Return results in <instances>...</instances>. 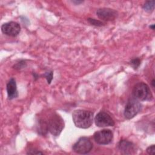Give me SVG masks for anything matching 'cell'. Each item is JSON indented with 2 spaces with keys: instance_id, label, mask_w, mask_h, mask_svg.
Listing matches in <instances>:
<instances>
[{
  "instance_id": "5",
  "label": "cell",
  "mask_w": 155,
  "mask_h": 155,
  "mask_svg": "<svg viewBox=\"0 0 155 155\" xmlns=\"http://www.w3.org/2000/svg\"><path fill=\"white\" fill-rule=\"evenodd\" d=\"M93 148V143L87 137H81L73 145L72 149L76 153L86 154L91 151Z\"/></svg>"
},
{
  "instance_id": "7",
  "label": "cell",
  "mask_w": 155,
  "mask_h": 155,
  "mask_svg": "<svg viewBox=\"0 0 155 155\" xmlns=\"http://www.w3.org/2000/svg\"><path fill=\"white\" fill-rule=\"evenodd\" d=\"M94 122L98 127H113L114 125V121L113 118L107 113L104 111L99 112L94 117Z\"/></svg>"
},
{
  "instance_id": "2",
  "label": "cell",
  "mask_w": 155,
  "mask_h": 155,
  "mask_svg": "<svg viewBox=\"0 0 155 155\" xmlns=\"http://www.w3.org/2000/svg\"><path fill=\"white\" fill-rule=\"evenodd\" d=\"M48 131L53 136H58L64 128L63 119L59 114L54 113L52 114L47 121Z\"/></svg>"
},
{
  "instance_id": "6",
  "label": "cell",
  "mask_w": 155,
  "mask_h": 155,
  "mask_svg": "<svg viewBox=\"0 0 155 155\" xmlns=\"http://www.w3.org/2000/svg\"><path fill=\"white\" fill-rule=\"evenodd\" d=\"M93 137L97 143L107 145L111 142L113 138V133L110 130L104 129L95 132Z\"/></svg>"
},
{
  "instance_id": "9",
  "label": "cell",
  "mask_w": 155,
  "mask_h": 155,
  "mask_svg": "<svg viewBox=\"0 0 155 155\" xmlns=\"http://www.w3.org/2000/svg\"><path fill=\"white\" fill-rule=\"evenodd\" d=\"M97 17L105 21H114L118 16V13L116 10L110 8H101L96 11Z\"/></svg>"
},
{
  "instance_id": "10",
  "label": "cell",
  "mask_w": 155,
  "mask_h": 155,
  "mask_svg": "<svg viewBox=\"0 0 155 155\" xmlns=\"http://www.w3.org/2000/svg\"><path fill=\"white\" fill-rule=\"evenodd\" d=\"M118 148L124 154H131L136 152L135 145L127 140H121L119 142Z\"/></svg>"
},
{
  "instance_id": "8",
  "label": "cell",
  "mask_w": 155,
  "mask_h": 155,
  "mask_svg": "<svg viewBox=\"0 0 155 155\" xmlns=\"http://www.w3.org/2000/svg\"><path fill=\"white\" fill-rule=\"evenodd\" d=\"M1 31L5 35L15 37L19 34L21 31V26L18 22L10 21L2 25Z\"/></svg>"
},
{
  "instance_id": "14",
  "label": "cell",
  "mask_w": 155,
  "mask_h": 155,
  "mask_svg": "<svg viewBox=\"0 0 155 155\" xmlns=\"http://www.w3.org/2000/svg\"><path fill=\"white\" fill-rule=\"evenodd\" d=\"M87 21L91 25H94V26L101 27V26L104 25V23L102 22V21L95 19H93V18H88Z\"/></svg>"
},
{
  "instance_id": "17",
  "label": "cell",
  "mask_w": 155,
  "mask_h": 155,
  "mask_svg": "<svg viewBox=\"0 0 155 155\" xmlns=\"http://www.w3.org/2000/svg\"><path fill=\"white\" fill-rule=\"evenodd\" d=\"M26 66V62H25V61H20L19 62L16 63L15 65H14V67L15 69H21V68H22L24 67H25Z\"/></svg>"
},
{
  "instance_id": "4",
  "label": "cell",
  "mask_w": 155,
  "mask_h": 155,
  "mask_svg": "<svg viewBox=\"0 0 155 155\" xmlns=\"http://www.w3.org/2000/svg\"><path fill=\"white\" fill-rule=\"evenodd\" d=\"M141 104L134 98L130 99L125 107L124 115L127 119H131L136 116L141 110Z\"/></svg>"
},
{
  "instance_id": "22",
  "label": "cell",
  "mask_w": 155,
  "mask_h": 155,
  "mask_svg": "<svg viewBox=\"0 0 155 155\" xmlns=\"http://www.w3.org/2000/svg\"><path fill=\"white\" fill-rule=\"evenodd\" d=\"M73 2H76V3H81V2H82L83 1H73Z\"/></svg>"
},
{
  "instance_id": "1",
  "label": "cell",
  "mask_w": 155,
  "mask_h": 155,
  "mask_svg": "<svg viewBox=\"0 0 155 155\" xmlns=\"http://www.w3.org/2000/svg\"><path fill=\"white\" fill-rule=\"evenodd\" d=\"M72 119L76 127L86 129L93 124V113L85 110H76L72 113Z\"/></svg>"
},
{
  "instance_id": "19",
  "label": "cell",
  "mask_w": 155,
  "mask_h": 155,
  "mask_svg": "<svg viewBox=\"0 0 155 155\" xmlns=\"http://www.w3.org/2000/svg\"><path fill=\"white\" fill-rule=\"evenodd\" d=\"M27 154H43V153L39 151V150H30L28 152H27Z\"/></svg>"
},
{
  "instance_id": "13",
  "label": "cell",
  "mask_w": 155,
  "mask_h": 155,
  "mask_svg": "<svg viewBox=\"0 0 155 155\" xmlns=\"http://www.w3.org/2000/svg\"><path fill=\"white\" fill-rule=\"evenodd\" d=\"M155 1H147L143 5V8L147 12H152L154 9Z\"/></svg>"
},
{
  "instance_id": "20",
  "label": "cell",
  "mask_w": 155,
  "mask_h": 155,
  "mask_svg": "<svg viewBox=\"0 0 155 155\" xmlns=\"http://www.w3.org/2000/svg\"><path fill=\"white\" fill-rule=\"evenodd\" d=\"M150 28H151L152 30H154V24H153L152 25H150Z\"/></svg>"
},
{
  "instance_id": "16",
  "label": "cell",
  "mask_w": 155,
  "mask_h": 155,
  "mask_svg": "<svg viewBox=\"0 0 155 155\" xmlns=\"http://www.w3.org/2000/svg\"><path fill=\"white\" fill-rule=\"evenodd\" d=\"M44 76L45 78L47 79V83L50 84L53 79V72L52 71H48V72H45V74H44Z\"/></svg>"
},
{
  "instance_id": "11",
  "label": "cell",
  "mask_w": 155,
  "mask_h": 155,
  "mask_svg": "<svg viewBox=\"0 0 155 155\" xmlns=\"http://www.w3.org/2000/svg\"><path fill=\"white\" fill-rule=\"evenodd\" d=\"M7 92L8 99L12 100L18 96L16 81L14 78H11L7 84Z\"/></svg>"
},
{
  "instance_id": "15",
  "label": "cell",
  "mask_w": 155,
  "mask_h": 155,
  "mask_svg": "<svg viewBox=\"0 0 155 155\" xmlns=\"http://www.w3.org/2000/svg\"><path fill=\"white\" fill-rule=\"evenodd\" d=\"M140 64V59L139 58L133 59L130 61V65L133 67L134 69H137Z\"/></svg>"
},
{
  "instance_id": "21",
  "label": "cell",
  "mask_w": 155,
  "mask_h": 155,
  "mask_svg": "<svg viewBox=\"0 0 155 155\" xmlns=\"http://www.w3.org/2000/svg\"><path fill=\"white\" fill-rule=\"evenodd\" d=\"M151 84H152L153 87H154V79H153V81H152V82H151Z\"/></svg>"
},
{
  "instance_id": "3",
  "label": "cell",
  "mask_w": 155,
  "mask_h": 155,
  "mask_svg": "<svg viewBox=\"0 0 155 155\" xmlns=\"http://www.w3.org/2000/svg\"><path fill=\"white\" fill-rule=\"evenodd\" d=\"M132 95L133 98L138 101L150 100L152 97L148 85L144 82H139L134 86Z\"/></svg>"
},
{
  "instance_id": "18",
  "label": "cell",
  "mask_w": 155,
  "mask_h": 155,
  "mask_svg": "<svg viewBox=\"0 0 155 155\" xmlns=\"http://www.w3.org/2000/svg\"><path fill=\"white\" fill-rule=\"evenodd\" d=\"M147 152L149 154L154 155V153H155V145H152L148 147L147 149Z\"/></svg>"
},
{
  "instance_id": "12",
  "label": "cell",
  "mask_w": 155,
  "mask_h": 155,
  "mask_svg": "<svg viewBox=\"0 0 155 155\" xmlns=\"http://www.w3.org/2000/svg\"><path fill=\"white\" fill-rule=\"evenodd\" d=\"M38 133L41 134H45L47 133L48 130V126H47V122L41 119L39 121L38 123Z\"/></svg>"
}]
</instances>
